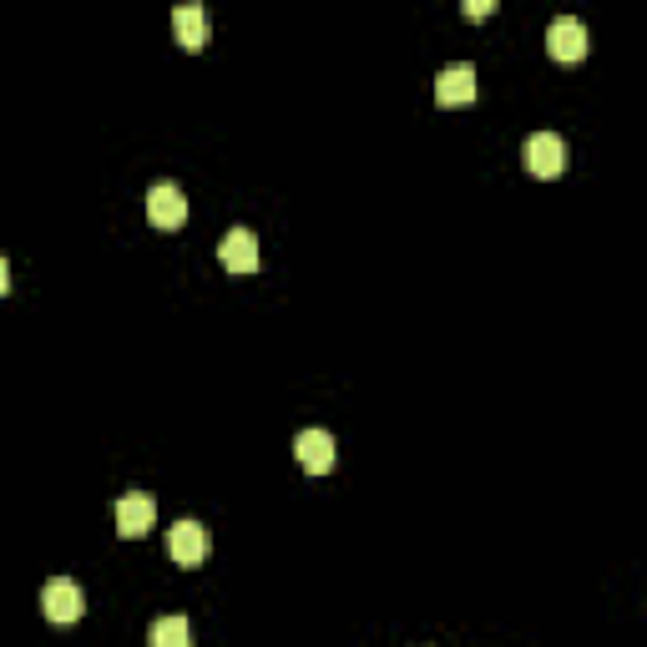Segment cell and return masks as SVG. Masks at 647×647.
Here are the masks:
<instances>
[{"label": "cell", "instance_id": "11", "mask_svg": "<svg viewBox=\"0 0 647 647\" xmlns=\"http://www.w3.org/2000/svg\"><path fill=\"white\" fill-rule=\"evenodd\" d=\"M148 643L152 647H193V627H188V617H158Z\"/></svg>", "mask_w": 647, "mask_h": 647}, {"label": "cell", "instance_id": "13", "mask_svg": "<svg viewBox=\"0 0 647 647\" xmlns=\"http://www.w3.org/2000/svg\"><path fill=\"white\" fill-rule=\"evenodd\" d=\"M6 294H11V263L0 259V299H6Z\"/></svg>", "mask_w": 647, "mask_h": 647}, {"label": "cell", "instance_id": "5", "mask_svg": "<svg viewBox=\"0 0 647 647\" xmlns=\"http://www.w3.org/2000/svg\"><path fill=\"white\" fill-rule=\"evenodd\" d=\"M148 223L162 228V233H172V228L188 223V198H182L178 182H158L148 193Z\"/></svg>", "mask_w": 647, "mask_h": 647}, {"label": "cell", "instance_id": "3", "mask_svg": "<svg viewBox=\"0 0 647 647\" xmlns=\"http://www.w3.org/2000/svg\"><path fill=\"white\" fill-rule=\"evenodd\" d=\"M208 552H213V536H208L203 522H178L168 532V557L178 562V567H203Z\"/></svg>", "mask_w": 647, "mask_h": 647}, {"label": "cell", "instance_id": "7", "mask_svg": "<svg viewBox=\"0 0 647 647\" xmlns=\"http://www.w3.org/2000/svg\"><path fill=\"white\" fill-rule=\"evenodd\" d=\"M435 102H441V107H466V102H476V67H471V61H455V67H445L441 77H435Z\"/></svg>", "mask_w": 647, "mask_h": 647}, {"label": "cell", "instance_id": "2", "mask_svg": "<svg viewBox=\"0 0 647 647\" xmlns=\"http://www.w3.org/2000/svg\"><path fill=\"white\" fill-rule=\"evenodd\" d=\"M522 158H526L532 178H562L567 172V142L557 132H536V137H526Z\"/></svg>", "mask_w": 647, "mask_h": 647}, {"label": "cell", "instance_id": "10", "mask_svg": "<svg viewBox=\"0 0 647 647\" xmlns=\"http://www.w3.org/2000/svg\"><path fill=\"white\" fill-rule=\"evenodd\" d=\"M172 36H178L182 51H203L208 36H213V16L203 6H178L172 11Z\"/></svg>", "mask_w": 647, "mask_h": 647}, {"label": "cell", "instance_id": "4", "mask_svg": "<svg viewBox=\"0 0 647 647\" xmlns=\"http://www.w3.org/2000/svg\"><path fill=\"white\" fill-rule=\"evenodd\" d=\"M112 516H117V532H122L127 542H137V536H148L152 526H158V501H152L148 491H127Z\"/></svg>", "mask_w": 647, "mask_h": 647}, {"label": "cell", "instance_id": "8", "mask_svg": "<svg viewBox=\"0 0 647 647\" xmlns=\"http://www.w3.org/2000/svg\"><path fill=\"white\" fill-rule=\"evenodd\" d=\"M294 455H299V466H304L309 476H330L334 455H340V451H334V435L330 431H304L294 441Z\"/></svg>", "mask_w": 647, "mask_h": 647}, {"label": "cell", "instance_id": "1", "mask_svg": "<svg viewBox=\"0 0 647 647\" xmlns=\"http://www.w3.org/2000/svg\"><path fill=\"white\" fill-rule=\"evenodd\" d=\"M41 613H46V623L67 627V623H77V617L87 613V597H81V587L71 577H51L41 587Z\"/></svg>", "mask_w": 647, "mask_h": 647}, {"label": "cell", "instance_id": "6", "mask_svg": "<svg viewBox=\"0 0 647 647\" xmlns=\"http://www.w3.org/2000/svg\"><path fill=\"white\" fill-rule=\"evenodd\" d=\"M546 51H552V61H582L587 57V26L577 16H557L546 26Z\"/></svg>", "mask_w": 647, "mask_h": 647}, {"label": "cell", "instance_id": "9", "mask_svg": "<svg viewBox=\"0 0 647 647\" xmlns=\"http://www.w3.org/2000/svg\"><path fill=\"white\" fill-rule=\"evenodd\" d=\"M218 259H223L228 273H253L259 269V239L249 228H228L223 243H218Z\"/></svg>", "mask_w": 647, "mask_h": 647}, {"label": "cell", "instance_id": "12", "mask_svg": "<svg viewBox=\"0 0 647 647\" xmlns=\"http://www.w3.org/2000/svg\"><path fill=\"white\" fill-rule=\"evenodd\" d=\"M461 11H466V21H486V16H496V0H466Z\"/></svg>", "mask_w": 647, "mask_h": 647}]
</instances>
